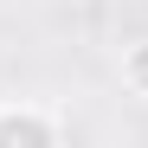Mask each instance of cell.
<instances>
[{
    "instance_id": "obj_1",
    "label": "cell",
    "mask_w": 148,
    "mask_h": 148,
    "mask_svg": "<svg viewBox=\"0 0 148 148\" xmlns=\"http://www.w3.org/2000/svg\"><path fill=\"white\" fill-rule=\"evenodd\" d=\"M71 135V122L39 103V97H13V103H0V148H58Z\"/></svg>"
},
{
    "instance_id": "obj_2",
    "label": "cell",
    "mask_w": 148,
    "mask_h": 148,
    "mask_svg": "<svg viewBox=\"0 0 148 148\" xmlns=\"http://www.w3.org/2000/svg\"><path fill=\"white\" fill-rule=\"evenodd\" d=\"M116 71H122V90L148 103V39H129V45H122V58H116Z\"/></svg>"
}]
</instances>
